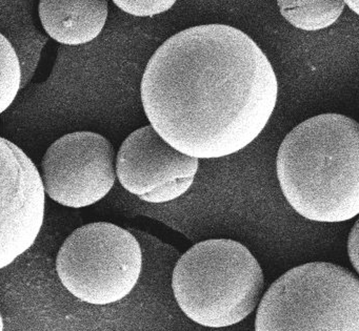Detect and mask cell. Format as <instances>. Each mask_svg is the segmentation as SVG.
I'll list each match as a JSON object with an SVG mask.
<instances>
[{"instance_id":"cell-1","label":"cell","mask_w":359,"mask_h":331,"mask_svg":"<svg viewBox=\"0 0 359 331\" xmlns=\"http://www.w3.org/2000/svg\"><path fill=\"white\" fill-rule=\"evenodd\" d=\"M151 127L197 159L241 152L276 108L278 83L266 54L243 31L210 24L180 31L153 54L140 85Z\"/></svg>"},{"instance_id":"cell-2","label":"cell","mask_w":359,"mask_h":331,"mask_svg":"<svg viewBox=\"0 0 359 331\" xmlns=\"http://www.w3.org/2000/svg\"><path fill=\"white\" fill-rule=\"evenodd\" d=\"M276 173L290 206L302 217L339 223L359 213V127L321 114L294 127L277 152Z\"/></svg>"},{"instance_id":"cell-3","label":"cell","mask_w":359,"mask_h":331,"mask_svg":"<svg viewBox=\"0 0 359 331\" xmlns=\"http://www.w3.org/2000/svg\"><path fill=\"white\" fill-rule=\"evenodd\" d=\"M262 266L248 247L230 239L201 241L176 262L174 297L193 322L233 326L257 307L264 290Z\"/></svg>"},{"instance_id":"cell-4","label":"cell","mask_w":359,"mask_h":331,"mask_svg":"<svg viewBox=\"0 0 359 331\" xmlns=\"http://www.w3.org/2000/svg\"><path fill=\"white\" fill-rule=\"evenodd\" d=\"M255 331H359L357 274L329 262L287 270L260 299Z\"/></svg>"},{"instance_id":"cell-5","label":"cell","mask_w":359,"mask_h":331,"mask_svg":"<svg viewBox=\"0 0 359 331\" xmlns=\"http://www.w3.org/2000/svg\"><path fill=\"white\" fill-rule=\"evenodd\" d=\"M142 251L129 230L109 222L75 230L56 258L65 288L93 305H108L132 293L142 272Z\"/></svg>"},{"instance_id":"cell-6","label":"cell","mask_w":359,"mask_h":331,"mask_svg":"<svg viewBox=\"0 0 359 331\" xmlns=\"http://www.w3.org/2000/svg\"><path fill=\"white\" fill-rule=\"evenodd\" d=\"M112 143L94 132H73L54 141L41 163L45 192L69 209L100 202L116 181Z\"/></svg>"},{"instance_id":"cell-7","label":"cell","mask_w":359,"mask_h":331,"mask_svg":"<svg viewBox=\"0 0 359 331\" xmlns=\"http://www.w3.org/2000/svg\"><path fill=\"white\" fill-rule=\"evenodd\" d=\"M45 211L39 169L20 146L0 137V269L33 246Z\"/></svg>"},{"instance_id":"cell-8","label":"cell","mask_w":359,"mask_h":331,"mask_svg":"<svg viewBox=\"0 0 359 331\" xmlns=\"http://www.w3.org/2000/svg\"><path fill=\"white\" fill-rule=\"evenodd\" d=\"M199 159L182 154L151 125L130 134L115 161L116 178L130 194L144 202H171L194 183Z\"/></svg>"},{"instance_id":"cell-9","label":"cell","mask_w":359,"mask_h":331,"mask_svg":"<svg viewBox=\"0 0 359 331\" xmlns=\"http://www.w3.org/2000/svg\"><path fill=\"white\" fill-rule=\"evenodd\" d=\"M108 0H41L39 16L45 32L66 45L95 41L106 26Z\"/></svg>"},{"instance_id":"cell-10","label":"cell","mask_w":359,"mask_h":331,"mask_svg":"<svg viewBox=\"0 0 359 331\" xmlns=\"http://www.w3.org/2000/svg\"><path fill=\"white\" fill-rule=\"evenodd\" d=\"M277 5L289 24L306 32L333 26L344 9V0H277Z\"/></svg>"},{"instance_id":"cell-11","label":"cell","mask_w":359,"mask_h":331,"mask_svg":"<svg viewBox=\"0 0 359 331\" xmlns=\"http://www.w3.org/2000/svg\"><path fill=\"white\" fill-rule=\"evenodd\" d=\"M20 90V60L8 37L0 32V115L12 106Z\"/></svg>"},{"instance_id":"cell-12","label":"cell","mask_w":359,"mask_h":331,"mask_svg":"<svg viewBox=\"0 0 359 331\" xmlns=\"http://www.w3.org/2000/svg\"><path fill=\"white\" fill-rule=\"evenodd\" d=\"M20 60L22 70V89L34 77L41 59V52L48 43V37L36 29H25L14 32L8 38Z\"/></svg>"},{"instance_id":"cell-13","label":"cell","mask_w":359,"mask_h":331,"mask_svg":"<svg viewBox=\"0 0 359 331\" xmlns=\"http://www.w3.org/2000/svg\"><path fill=\"white\" fill-rule=\"evenodd\" d=\"M117 8L136 17H153L169 11L177 0H112Z\"/></svg>"},{"instance_id":"cell-14","label":"cell","mask_w":359,"mask_h":331,"mask_svg":"<svg viewBox=\"0 0 359 331\" xmlns=\"http://www.w3.org/2000/svg\"><path fill=\"white\" fill-rule=\"evenodd\" d=\"M348 255L356 274L359 272V221L355 222L348 238Z\"/></svg>"},{"instance_id":"cell-15","label":"cell","mask_w":359,"mask_h":331,"mask_svg":"<svg viewBox=\"0 0 359 331\" xmlns=\"http://www.w3.org/2000/svg\"><path fill=\"white\" fill-rule=\"evenodd\" d=\"M344 5L348 6L356 15L359 14V0H344Z\"/></svg>"},{"instance_id":"cell-16","label":"cell","mask_w":359,"mask_h":331,"mask_svg":"<svg viewBox=\"0 0 359 331\" xmlns=\"http://www.w3.org/2000/svg\"><path fill=\"white\" fill-rule=\"evenodd\" d=\"M0 331H4V320L1 314H0Z\"/></svg>"}]
</instances>
